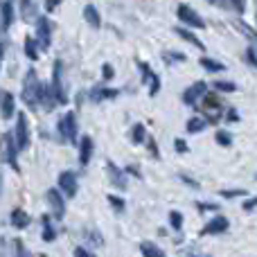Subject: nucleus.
I'll return each mask as SVG.
<instances>
[{
	"label": "nucleus",
	"mask_w": 257,
	"mask_h": 257,
	"mask_svg": "<svg viewBox=\"0 0 257 257\" xmlns=\"http://www.w3.org/2000/svg\"><path fill=\"white\" fill-rule=\"evenodd\" d=\"M140 253L145 257H165L163 248H158V246L151 244V241H142V244H140Z\"/></svg>",
	"instance_id": "obj_24"
},
{
	"label": "nucleus",
	"mask_w": 257,
	"mask_h": 257,
	"mask_svg": "<svg viewBox=\"0 0 257 257\" xmlns=\"http://www.w3.org/2000/svg\"><path fill=\"white\" fill-rule=\"evenodd\" d=\"M217 145H221V147H230L232 145V136L228 131H217Z\"/></svg>",
	"instance_id": "obj_30"
},
{
	"label": "nucleus",
	"mask_w": 257,
	"mask_h": 257,
	"mask_svg": "<svg viewBox=\"0 0 257 257\" xmlns=\"http://www.w3.org/2000/svg\"><path fill=\"white\" fill-rule=\"evenodd\" d=\"M84 18H86V23H88L93 30H97V27L102 25V16H99V12H97L95 5H86L84 7Z\"/></svg>",
	"instance_id": "obj_18"
},
{
	"label": "nucleus",
	"mask_w": 257,
	"mask_h": 257,
	"mask_svg": "<svg viewBox=\"0 0 257 257\" xmlns=\"http://www.w3.org/2000/svg\"><path fill=\"white\" fill-rule=\"evenodd\" d=\"M0 257H7V241H5V237H0Z\"/></svg>",
	"instance_id": "obj_44"
},
{
	"label": "nucleus",
	"mask_w": 257,
	"mask_h": 257,
	"mask_svg": "<svg viewBox=\"0 0 257 257\" xmlns=\"http://www.w3.org/2000/svg\"><path fill=\"white\" fill-rule=\"evenodd\" d=\"M149 151H151V154H154V158H158V147H156V142H154V138H151V140H149Z\"/></svg>",
	"instance_id": "obj_45"
},
{
	"label": "nucleus",
	"mask_w": 257,
	"mask_h": 257,
	"mask_svg": "<svg viewBox=\"0 0 257 257\" xmlns=\"http://www.w3.org/2000/svg\"><path fill=\"white\" fill-rule=\"evenodd\" d=\"M196 208L199 210H217V205L214 203H196Z\"/></svg>",
	"instance_id": "obj_47"
},
{
	"label": "nucleus",
	"mask_w": 257,
	"mask_h": 257,
	"mask_svg": "<svg viewBox=\"0 0 257 257\" xmlns=\"http://www.w3.org/2000/svg\"><path fill=\"white\" fill-rule=\"evenodd\" d=\"M205 126H208V122H205L203 117H190V120H187V124H185L187 133H201Z\"/></svg>",
	"instance_id": "obj_27"
},
{
	"label": "nucleus",
	"mask_w": 257,
	"mask_h": 257,
	"mask_svg": "<svg viewBox=\"0 0 257 257\" xmlns=\"http://www.w3.org/2000/svg\"><path fill=\"white\" fill-rule=\"evenodd\" d=\"M36 45L39 50H48L50 43H52V25L45 16H39L36 18Z\"/></svg>",
	"instance_id": "obj_4"
},
{
	"label": "nucleus",
	"mask_w": 257,
	"mask_h": 257,
	"mask_svg": "<svg viewBox=\"0 0 257 257\" xmlns=\"http://www.w3.org/2000/svg\"><path fill=\"white\" fill-rule=\"evenodd\" d=\"M244 210H246V212H253V210H255V199H246L244 201Z\"/></svg>",
	"instance_id": "obj_42"
},
{
	"label": "nucleus",
	"mask_w": 257,
	"mask_h": 257,
	"mask_svg": "<svg viewBox=\"0 0 257 257\" xmlns=\"http://www.w3.org/2000/svg\"><path fill=\"white\" fill-rule=\"evenodd\" d=\"M108 203H111V208L113 210H117V212H124V201L120 199V196H115V194H108Z\"/></svg>",
	"instance_id": "obj_31"
},
{
	"label": "nucleus",
	"mask_w": 257,
	"mask_h": 257,
	"mask_svg": "<svg viewBox=\"0 0 257 257\" xmlns=\"http://www.w3.org/2000/svg\"><path fill=\"white\" fill-rule=\"evenodd\" d=\"M239 27H241V30H244V32H246V36H248V39H255L253 30H250V27H248V25H244V23H239Z\"/></svg>",
	"instance_id": "obj_48"
},
{
	"label": "nucleus",
	"mask_w": 257,
	"mask_h": 257,
	"mask_svg": "<svg viewBox=\"0 0 257 257\" xmlns=\"http://www.w3.org/2000/svg\"><path fill=\"white\" fill-rule=\"evenodd\" d=\"M212 86L219 90V93H235L237 90V86L232 84V81H214Z\"/></svg>",
	"instance_id": "obj_29"
},
{
	"label": "nucleus",
	"mask_w": 257,
	"mask_h": 257,
	"mask_svg": "<svg viewBox=\"0 0 257 257\" xmlns=\"http://www.w3.org/2000/svg\"><path fill=\"white\" fill-rule=\"evenodd\" d=\"M0 113H3L5 120L16 113V102H14V95L7 93V90H0Z\"/></svg>",
	"instance_id": "obj_15"
},
{
	"label": "nucleus",
	"mask_w": 257,
	"mask_h": 257,
	"mask_svg": "<svg viewBox=\"0 0 257 257\" xmlns=\"http://www.w3.org/2000/svg\"><path fill=\"white\" fill-rule=\"evenodd\" d=\"M221 194L226 196V199H232V196H244L246 192H244V190H223Z\"/></svg>",
	"instance_id": "obj_40"
},
{
	"label": "nucleus",
	"mask_w": 257,
	"mask_h": 257,
	"mask_svg": "<svg viewBox=\"0 0 257 257\" xmlns=\"http://www.w3.org/2000/svg\"><path fill=\"white\" fill-rule=\"evenodd\" d=\"M27 223H30V214H27L25 210H21V208L14 210V212H12V226L18 228V230H23Z\"/></svg>",
	"instance_id": "obj_20"
},
{
	"label": "nucleus",
	"mask_w": 257,
	"mask_h": 257,
	"mask_svg": "<svg viewBox=\"0 0 257 257\" xmlns=\"http://www.w3.org/2000/svg\"><path fill=\"white\" fill-rule=\"evenodd\" d=\"M59 3H61V0H45V9H48V12H54Z\"/></svg>",
	"instance_id": "obj_41"
},
{
	"label": "nucleus",
	"mask_w": 257,
	"mask_h": 257,
	"mask_svg": "<svg viewBox=\"0 0 257 257\" xmlns=\"http://www.w3.org/2000/svg\"><path fill=\"white\" fill-rule=\"evenodd\" d=\"M3 54H5V48H3V43H0V63H3Z\"/></svg>",
	"instance_id": "obj_50"
},
{
	"label": "nucleus",
	"mask_w": 257,
	"mask_h": 257,
	"mask_svg": "<svg viewBox=\"0 0 257 257\" xmlns=\"http://www.w3.org/2000/svg\"><path fill=\"white\" fill-rule=\"evenodd\" d=\"M228 5H230V9H235L239 14H244V9H246V0H228Z\"/></svg>",
	"instance_id": "obj_37"
},
{
	"label": "nucleus",
	"mask_w": 257,
	"mask_h": 257,
	"mask_svg": "<svg viewBox=\"0 0 257 257\" xmlns=\"http://www.w3.org/2000/svg\"><path fill=\"white\" fill-rule=\"evenodd\" d=\"M169 223H172L174 230H181V226H183V217H181V212L172 210V212H169Z\"/></svg>",
	"instance_id": "obj_32"
},
{
	"label": "nucleus",
	"mask_w": 257,
	"mask_h": 257,
	"mask_svg": "<svg viewBox=\"0 0 257 257\" xmlns=\"http://www.w3.org/2000/svg\"><path fill=\"white\" fill-rule=\"evenodd\" d=\"M16 142H14V136L12 133H3L0 136V158L5 163H9L14 169H18V163H16Z\"/></svg>",
	"instance_id": "obj_3"
},
{
	"label": "nucleus",
	"mask_w": 257,
	"mask_h": 257,
	"mask_svg": "<svg viewBox=\"0 0 257 257\" xmlns=\"http://www.w3.org/2000/svg\"><path fill=\"white\" fill-rule=\"evenodd\" d=\"M176 14H178V21H181L183 25L196 27V30H205V21L194 12V9L190 7V5H178Z\"/></svg>",
	"instance_id": "obj_5"
},
{
	"label": "nucleus",
	"mask_w": 257,
	"mask_h": 257,
	"mask_svg": "<svg viewBox=\"0 0 257 257\" xmlns=\"http://www.w3.org/2000/svg\"><path fill=\"white\" fill-rule=\"evenodd\" d=\"M174 147H176L178 154H187V149H190V147H187V142L181 140V138H176V140H174Z\"/></svg>",
	"instance_id": "obj_38"
},
{
	"label": "nucleus",
	"mask_w": 257,
	"mask_h": 257,
	"mask_svg": "<svg viewBox=\"0 0 257 257\" xmlns=\"http://www.w3.org/2000/svg\"><path fill=\"white\" fill-rule=\"evenodd\" d=\"M203 104H201V108H203V120L205 122H219L223 117V108H221V104L217 102L214 97H208V95H203Z\"/></svg>",
	"instance_id": "obj_7"
},
{
	"label": "nucleus",
	"mask_w": 257,
	"mask_h": 257,
	"mask_svg": "<svg viewBox=\"0 0 257 257\" xmlns=\"http://www.w3.org/2000/svg\"><path fill=\"white\" fill-rule=\"evenodd\" d=\"M86 237H88V239H93L97 246H104V237L99 235V232H95L93 228H88V230H86Z\"/></svg>",
	"instance_id": "obj_35"
},
{
	"label": "nucleus",
	"mask_w": 257,
	"mask_h": 257,
	"mask_svg": "<svg viewBox=\"0 0 257 257\" xmlns=\"http://www.w3.org/2000/svg\"><path fill=\"white\" fill-rule=\"evenodd\" d=\"M106 172H108V181H111L117 190H126V176L115 163H106Z\"/></svg>",
	"instance_id": "obj_14"
},
{
	"label": "nucleus",
	"mask_w": 257,
	"mask_h": 257,
	"mask_svg": "<svg viewBox=\"0 0 257 257\" xmlns=\"http://www.w3.org/2000/svg\"><path fill=\"white\" fill-rule=\"evenodd\" d=\"M41 223H43V232H41L43 241H54L57 239V230H54L52 223H50V217H43L41 219Z\"/></svg>",
	"instance_id": "obj_25"
},
{
	"label": "nucleus",
	"mask_w": 257,
	"mask_h": 257,
	"mask_svg": "<svg viewBox=\"0 0 257 257\" xmlns=\"http://www.w3.org/2000/svg\"><path fill=\"white\" fill-rule=\"evenodd\" d=\"M59 136H61L66 142H72V145L77 142V117H75V113H66V115H63V120L59 122Z\"/></svg>",
	"instance_id": "obj_6"
},
{
	"label": "nucleus",
	"mask_w": 257,
	"mask_h": 257,
	"mask_svg": "<svg viewBox=\"0 0 257 257\" xmlns=\"http://www.w3.org/2000/svg\"><path fill=\"white\" fill-rule=\"evenodd\" d=\"M102 75H104V79H106V81L113 79V66H111V63H104V66H102Z\"/></svg>",
	"instance_id": "obj_39"
},
{
	"label": "nucleus",
	"mask_w": 257,
	"mask_h": 257,
	"mask_svg": "<svg viewBox=\"0 0 257 257\" xmlns=\"http://www.w3.org/2000/svg\"><path fill=\"white\" fill-rule=\"evenodd\" d=\"M75 257H95V255L88 253L86 248H75Z\"/></svg>",
	"instance_id": "obj_43"
},
{
	"label": "nucleus",
	"mask_w": 257,
	"mask_h": 257,
	"mask_svg": "<svg viewBox=\"0 0 257 257\" xmlns=\"http://www.w3.org/2000/svg\"><path fill=\"white\" fill-rule=\"evenodd\" d=\"M226 117H228L230 122H239V115H237V111H232V108L226 113Z\"/></svg>",
	"instance_id": "obj_46"
},
{
	"label": "nucleus",
	"mask_w": 257,
	"mask_h": 257,
	"mask_svg": "<svg viewBox=\"0 0 257 257\" xmlns=\"http://www.w3.org/2000/svg\"><path fill=\"white\" fill-rule=\"evenodd\" d=\"M21 16L25 23L36 21V3L34 0H21Z\"/></svg>",
	"instance_id": "obj_19"
},
{
	"label": "nucleus",
	"mask_w": 257,
	"mask_h": 257,
	"mask_svg": "<svg viewBox=\"0 0 257 257\" xmlns=\"http://www.w3.org/2000/svg\"><path fill=\"white\" fill-rule=\"evenodd\" d=\"M23 50H25V57L30 59V61H36V59H39V45H36L34 39H25Z\"/></svg>",
	"instance_id": "obj_26"
},
{
	"label": "nucleus",
	"mask_w": 257,
	"mask_h": 257,
	"mask_svg": "<svg viewBox=\"0 0 257 257\" xmlns=\"http://www.w3.org/2000/svg\"><path fill=\"white\" fill-rule=\"evenodd\" d=\"M12 23H14V7L9 0H3L0 3V27H3V32L9 30Z\"/></svg>",
	"instance_id": "obj_17"
},
{
	"label": "nucleus",
	"mask_w": 257,
	"mask_h": 257,
	"mask_svg": "<svg viewBox=\"0 0 257 257\" xmlns=\"http://www.w3.org/2000/svg\"><path fill=\"white\" fill-rule=\"evenodd\" d=\"M12 136L14 142H16V149H27L30 147V120H27L25 113L16 115V131Z\"/></svg>",
	"instance_id": "obj_2"
},
{
	"label": "nucleus",
	"mask_w": 257,
	"mask_h": 257,
	"mask_svg": "<svg viewBox=\"0 0 257 257\" xmlns=\"http://www.w3.org/2000/svg\"><path fill=\"white\" fill-rule=\"evenodd\" d=\"M39 86H41V81H39V77H36V70H27L25 81H23V102H25L32 111L39 108Z\"/></svg>",
	"instance_id": "obj_1"
},
{
	"label": "nucleus",
	"mask_w": 257,
	"mask_h": 257,
	"mask_svg": "<svg viewBox=\"0 0 257 257\" xmlns=\"http://www.w3.org/2000/svg\"><path fill=\"white\" fill-rule=\"evenodd\" d=\"M228 226H230V223H228V219L219 214V217H214L212 221L205 223L203 230H201V235H221V232L228 230Z\"/></svg>",
	"instance_id": "obj_12"
},
{
	"label": "nucleus",
	"mask_w": 257,
	"mask_h": 257,
	"mask_svg": "<svg viewBox=\"0 0 257 257\" xmlns=\"http://www.w3.org/2000/svg\"><path fill=\"white\" fill-rule=\"evenodd\" d=\"M41 257H48V255H41Z\"/></svg>",
	"instance_id": "obj_52"
},
{
	"label": "nucleus",
	"mask_w": 257,
	"mask_h": 257,
	"mask_svg": "<svg viewBox=\"0 0 257 257\" xmlns=\"http://www.w3.org/2000/svg\"><path fill=\"white\" fill-rule=\"evenodd\" d=\"M59 192L66 196H75L77 194V176L72 172H61L59 174Z\"/></svg>",
	"instance_id": "obj_11"
},
{
	"label": "nucleus",
	"mask_w": 257,
	"mask_h": 257,
	"mask_svg": "<svg viewBox=\"0 0 257 257\" xmlns=\"http://www.w3.org/2000/svg\"><path fill=\"white\" fill-rule=\"evenodd\" d=\"M174 32H176V34H178V36H181V39H183V41H187V43L196 45V48H199V50H205V45H203V43H201V41H199V39H196V36H194V34H192V32H190V30H185V27H176V30H174Z\"/></svg>",
	"instance_id": "obj_23"
},
{
	"label": "nucleus",
	"mask_w": 257,
	"mask_h": 257,
	"mask_svg": "<svg viewBox=\"0 0 257 257\" xmlns=\"http://www.w3.org/2000/svg\"><path fill=\"white\" fill-rule=\"evenodd\" d=\"M48 205H50V212H52L54 219H63V214H66V201H63L61 192L59 190H48Z\"/></svg>",
	"instance_id": "obj_8"
},
{
	"label": "nucleus",
	"mask_w": 257,
	"mask_h": 257,
	"mask_svg": "<svg viewBox=\"0 0 257 257\" xmlns=\"http://www.w3.org/2000/svg\"><path fill=\"white\" fill-rule=\"evenodd\" d=\"M199 63H201V68H205L208 72H221V70H226V66H223L221 61H217V59H210V57H201Z\"/></svg>",
	"instance_id": "obj_22"
},
{
	"label": "nucleus",
	"mask_w": 257,
	"mask_h": 257,
	"mask_svg": "<svg viewBox=\"0 0 257 257\" xmlns=\"http://www.w3.org/2000/svg\"><path fill=\"white\" fill-rule=\"evenodd\" d=\"M244 59H246V63H248L250 68H255V66H257V59H255V48H253V45H250V48L246 50Z\"/></svg>",
	"instance_id": "obj_36"
},
{
	"label": "nucleus",
	"mask_w": 257,
	"mask_h": 257,
	"mask_svg": "<svg viewBox=\"0 0 257 257\" xmlns=\"http://www.w3.org/2000/svg\"><path fill=\"white\" fill-rule=\"evenodd\" d=\"M14 250H16V257H32L30 255V250L23 246V241L21 239H14Z\"/></svg>",
	"instance_id": "obj_33"
},
{
	"label": "nucleus",
	"mask_w": 257,
	"mask_h": 257,
	"mask_svg": "<svg viewBox=\"0 0 257 257\" xmlns=\"http://www.w3.org/2000/svg\"><path fill=\"white\" fill-rule=\"evenodd\" d=\"M90 158H93V138L81 136V140H79V163L86 167V165L90 163Z\"/></svg>",
	"instance_id": "obj_16"
},
{
	"label": "nucleus",
	"mask_w": 257,
	"mask_h": 257,
	"mask_svg": "<svg viewBox=\"0 0 257 257\" xmlns=\"http://www.w3.org/2000/svg\"><path fill=\"white\" fill-rule=\"evenodd\" d=\"M0 190H3V176H0Z\"/></svg>",
	"instance_id": "obj_51"
},
{
	"label": "nucleus",
	"mask_w": 257,
	"mask_h": 257,
	"mask_svg": "<svg viewBox=\"0 0 257 257\" xmlns=\"http://www.w3.org/2000/svg\"><path fill=\"white\" fill-rule=\"evenodd\" d=\"M117 90H111V88H104V86H97V88L90 90V99L93 102H102V99H111L115 97Z\"/></svg>",
	"instance_id": "obj_21"
},
{
	"label": "nucleus",
	"mask_w": 257,
	"mask_h": 257,
	"mask_svg": "<svg viewBox=\"0 0 257 257\" xmlns=\"http://www.w3.org/2000/svg\"><path fill=\"white\" fill-rule=\"evenodd\" d=\"M61 61H54V72H52V84H50V88H52L54 97H57L59 104H66L68 97H66V90H63V81H61Z\"/></svg>",
	"instance_id": "obj_9"
},
{
	"label": "nucleus",
	"mask_w": 257,
	"mask_h": 257,
	"mask_svg": "<svg viewBox=\"0 0 257 257\" xmlns=\"http://www.w3.org/2000/svg\"><path fill=\"white\" fill-rule=\"evenodd\" d=\"M205 93H208V84H205V81H196V84H192L190 88L183 93V102H185L187 106H196V102H199Z\"/></svg>",
	"instance_id": "obj_10"
},
{
	"label": "nucleus",
	"mask_w": 257,
	"mask_h": 257,
	"mask_svg": "<svg viewBox=\"0 0 257 257\" xmlns=\"http://www.w3.org/2000/svg\"><path fill=\"white\" fill-rule=\"evenodd\" d=\"M145 140H147L145 126H142V124H133V128H131V142H133V145H142Z\"/></svg>",
	"instance_id": "obj_28"
},
{
	"label": "nucleus",
	"mask_w": 257,
	"mask_h": 257,
	"mask_svg": "<svg viewBox=\"0 0 257 257\" xmlns=\"http://www.w3.org/2000/svg\"><path fill=\"white\" fill-rule=\"evenodd\" d=\"M39 104H43L45 111H54V106H57V97H54L52 88H50V84H41L39 86Z\"/></svg>",
	"instance_id": "obj_13"
},
{
	"label": "nucleus",
	"mask_w": 257,
	"mask_h": 257,
	"mask_svg": "<svg viewBox=\"0 0 257 257\" xmlns=\"http://www.w3.org/2000/svg\"><path fill=\"white\" fill-rule=\"evenodd\" d=\"M126 172H128V174H133V176H138V169H136V167H128ZM138 178H140V176H138Z\"/></svg>",
	"instance_id": "obj_49"
},
{
	"label": "nucleus",
	"mask_w": 257,
	"mask_h": 257,
	"mask_svg": "<svg viewBox=\"0 0 257 257\" xmlns=\"http://www.w3.org/2000/svg\"><path fill=\"white\" fill-rule=\"evenodd\" d=\"M149 93L151 95H156L160 90V79H158V75H156V72H151V77H149Z\"/></svg>",
	"instance_id": "obj_34"
}]
</instances>
